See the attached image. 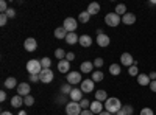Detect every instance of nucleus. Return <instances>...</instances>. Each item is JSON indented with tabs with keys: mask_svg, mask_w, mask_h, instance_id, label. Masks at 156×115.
<instances>
[{
	"mask_svg": "<svg viewBox=\"0 0 156 115\" xmlns=\"http://www.w3.org/2000/svg\"><path fill=\"white\" fill-rule=\"evenodd\" d=\"M105 109L109 112V113H117L120 109H122V103H120V100L119 98H115V96H111L105 101Z\"/></svg>",
	"mask_w": 156,
	"mask_h": 115,
	"instance_id": "f257e3e1",
	"label": "nucleus"
},
{
	"mask_svg": "<svg viewBox=\"0 0 156 115\" xmlns=\"http://www.w3.org/2000/svg\"><path fill=\"white\" fill-rule=\"evenodd\" d=\"M27 72L30 75H39L42 72V66H41V61L37 59H30L27 62Z\"/></svg>",
	"mask_w": 156,
	"mask_h": 115,
	"instance_id": "f03ea898",
	"label": "nucleus"
},
{
	"mask_svg": "<svg viewBox=\"0 0 156 115\" xmlns=\"http://www.w3.org/2000/svg\"><path fill=\"white\" fill-rule=\"evenodd\" d=\"M122 22V17L119 14H115V12H108V14L105 16V23L108 25V27H117V25H120Z\"/></svg>",
	"mask_w": 156,
	"mask_h": 115,
	"instance_id": "7ed1b4c3",
	"label": "nucleus"
},
{
	"mask_svg": "<svg viewBox=\"0 0 156 115\" xmlns=\"http://www.w3.org/2000/svg\"><path fill=\"white\" fill-rule=\"evenodd\" d=\"M81 106L80 103H75V101H70V103L66 104V113L67 115H81Z\"/></svg>",
	"mask_w": 156,
	"mask_h": 115,
	"instance_id": "20e7f679",
	"label": "nucleus"
},
{
	"mask_svg": "<svg viewBox=\"0 0 156 115\" xmlns=\"http://www.w3.org/2000/svg\"><path fill=\"white\" fill-rule=\"evenodd\" d=\"M53 72H51L50 69H42V72L39 73V81L41 83H44V84H47V83H51L53 81Z\"/></svg>",
	"mask_w": 156,
	"mask_h": 115,
	"instance_id": "39448f33",
	"label": "nucleus"
},
{
	"mask_svg": "<svg viewBox=\"0 0 156 115\" xmlns=\"http://www.w3.org/2000/svg\"><path fill=\"white\" fill-rule=\"evenodd\" d=\"M62 27L66 28L67 33H75V30H76V27H78V22H76V19H73V17H67L66 20H64Z\"/></svg>",
	"mask_w": 156,
	"mask_h": 115,
	"instance_id": "423d86ee",
	"label": "nucleus"
},
{
	"mask_svg": "<svg viewBox=\"0 0 156 115\" xmlns=\"http://www.w3.org/2000/svg\"><path fill=\"white\" fill-rule=\"evenodd\" d=\"M66 79L70 86L73 84H81V73L80 72H69L67 76H66Z\"/></svg>",
	"mask_w": 156,
	"mask_h": 115,
	"instance_id": "0eeeda50",
	"label": "nucleus"
},
{
	"mask_svg": "<svg viewBox=\"0 0 156 115\" xmlns=\"http://www.w3.org/2000/svg\"><path fill=\"white\" fill-rule=\"evenodd\" d=\"M120 62H122V66L125 67H131V66H136V61L133 59V56L129 55V53H122L120 55Z\"/></svg>",
	"mask_w": 156,
	"mask_h": 115,
	"instance_id": "6e6552de",
	"label": "nucleus"
},
{
	"mask_svg": "<svg viewBox=\"0 0 156 115\" xmlns=\"http://www.w3.org/2000/svg\"><path fill=\"white\" fill-rule=\"evenodd\" d=\"M30 90H31V87H30L28 83H20L17 86V95H20L23 98L27 96V95H30Z\"/></svg>",
	"mask_w": 156,
	"mask_h": 115,
	"instance_id": "1a4fd4ad",
	"label": "nucleus"
},
{
	"mask_svg": "<svg viewBox=\"0 0 156 115\" xmlns=\"http://www.w3.org/2000/svg\"><path fill=\"white\" fill-rule=\"evenodd\" d=\"M23 48L27 50V52H36L37 42H36L34 37H28V39H25V42H23Z\"/></svg>",
	"mask_w": 156,
	"mask_h": 115,
	"instance_id": "9d476101",
	"label": "nucleus"
},
{
	"mask_svg": "<svg viewBox=\"0 0 156 115\" xmlns=\"http://www.w3.org/2000/svg\"><path fill=\"white\" fill-rule=\"evenodd\" d=\"M94 81L92 79H84V81H81V90L84 92V93H90V92H92L94 90Z\"/></svg>",
	"mask_w": 156,
	"mask_h": 115,
	"instance_id": "9b49d317",
	"label": "nucleus"
},
{
	"mask_svg": "<svg viewBox=\"0 0 156 115\" xmlns=\"http://www.w3.org/2000/svg\"><path fill=\"white\" fill-rule=\"evenodd\" d=\"M103 107H105V106H103V103H100V101H97V100H95V101H92V103H90L89 110L92 112L94 115H95V113L98 115V113H101V112H103Z\"/></svg>",
	"mask_w": 156,
	"mask_h": 115,
	"instance_id": "f8f14e48",
	"label": "nucleus"
},
{
	"mask_svg": "<svg viewBox=\"0 0 156 115\" xmlns=\"http://www.w3.org/2000/svg\"><path fill=\"white\" fill-rule=\"evenodd\" d=\"M70 100L75 101V103H80V101L83 100V90L81 89H72V92H70Z\"/></svg>",
	"mask_w": 156,
	"mask_h": 115,
	"instance_id": "ddd939ff",
	"label": "nucleus"
},
{
	"mask_svg": "<svg viewBox=\"0 0 156 115\" xmlns=\"http://www.w3.org/2000/svg\"><path fill=\"white\" fill-rule=\"evenodd\" d=\"M150 83H151V79H150V76L147 73H139L137 75V84L139 86L147 87V86H150Z\"/></svg>",
	"mask_w": 156,
	"mask_h": 115,
	"instance_id": "4468645a",
	"label": "nucleus"
},
{
	"mask_svg": "<svg viewBox=\"0 0 156 115\" xmlns=\"http://www.w3.org/2000/svg\"><path fill=\"white\" fill-rule=\"evenodd\" d=\"M109 42H111V37L106 36L105 33L100 34V36H97V45H98V47H108Z\"/></svg>",
	"mask_w": 156,
	"mask_h": 115,
	"instance_id": "2eb2a0df",
	"label": "nucleus"
},
{
	"mask_svg": "<svg viewBox=\"0 0 156 115\" xmlns=\"http://www.w3.org/2000/svg\"><path fill=\"white\" fill-rule=\"evenodd\" d=\"M134 22H136V14H133V12H126L125 16H122L123 25H134Z\"/></svg>",
	"mask_w": 156,
	"mask_h": 115,
	"instance_id": "dca6fc26",
	"label": "nucleus"
},
{
	"mask_svg": "<svg viewBox=\"0 0 156 115\" xmlns=\"http://www.w3.org/2000/svg\"><path fill=\"white\" fill-rule=\"evenodd\" d=\"M78 44H80L83 48H84V47H90V45H92V37H90L89 34H83V36H80V41H78Z\"/></svg>",
	"mask_w": 156,
	"mask_h": 115,
	"instance_id": "f3484780",
	"label": "nucleus"
},
{
	"mask_svg": "<svg viewBox=\"0 0 156 115\" xmlns=\"http://www.w3.org/2000/svg\"><path fill=\"white\" fill-rule=\"evenodd\" d=\"M69 69H70V62L67 59H62L58 62V70L61 73H69Z\"/></svg>",
	"mask_w": 156,
	"mask_h": 115,
	"instance_id": "a211bd4d",
	"label": "nucleus"
},
{
	"mask_svg": "<svg viewBox=\"0 0 156 115\" xmlns=\"http://www.w3.org/2000/svg\"><path fill=\"white\" fill-rule=\"evenodd\" d=\"M80 70H81L83 73H92V70H94V62H90V61H84V62L81 64Z\"/></svg>",
	"mask_w": 156,
	"mask_h": 115,
	"instance_id": "6ab92c4d",
	"label": "nucleus"
},
{
	"mask_svg": "<svg viewBox=\"0 0 156 115\" xmlns=\"http://www.w3.org/2000/svg\"><path fill=\"white\" fill-rule=\"evenodd\" d=\"M90 16H95V14H98L100 12V5L97 3V2H92V3H89V6H87V9H86Z\"/></svg>",
	"mask_w": 156,
	"mask_h": 115,
	"instance_id": "aec40b11",
	"label": "nucleus"
},
{
	"mask_svg": "<svg viewBox=\"0 0 156 115\" xmlns=\"http://www.w3.org/2000/svg\"><path fill=\"white\" fill-rule=\"evenodd\" d=\"M133 112H134V109H133V106H129V104H125V106H122V109L117 112L115 115H133Z\"/></svg>",
	"mask_w": 156,
	"mask_h": 115,
	"instance_id": "412c9836",
	"label": "nucleus"
},
{
	"mask_svg": "<svg viewBox=\"0 0 156 115\" xmlns=\"http://www.w3.org/2000/svg\"><path fill=\"white\" fill-rule=\"evenodd\" d=\"M17 81L16 78H12V76H9V78L5 79V89H17Z\"/></svg>",
	"mask_w": 156,
	"mask_h": 115,
	"instance_id": "4be33fe9",
	"label": "nucleus"
},
{
	"mask_svg": "<svg viewBox=\"0 0 156 115\" xmlns=\"http://www.w3.org/2000/svg\"><path fill=\"white\" fill-rule=\"evenodd\" d=\"M67 34L69 33L66 31V28H64V27H59V28L55 30V37H56V39H66Z\"/></svg>",
	"mask_w": 156,
	"mask_h": 115,
	"instance_id": "5701e85b",
	"label": "nucleus"
},
{
	"mask_svg": "<svg viewBox=\"0 0 156 115\" xmlns=\"http://www.w3.org/2000/svg\"><path fill=\"white\" fill-rule=\"evenodd\" d=\"M22 103H23V96H20V95H14L11 98V106L12 107H20Z\"/></svg>",
	"mask_w": 156,
	"mask_h": 115,
	"instance_id": "b1692460",
	"label": "nucleus"
},
{
	"mask_svg": "<svg viewBox=\"0 0 156 115\" xmlns=\"http://www.w3.org/2000/svg\"><path fill=\"white\" fill-rule=\"evenodd\" d=\"M122 72V67H120V64H111L109 66V73L112 76H119Z\"/></svg>",
	"mask_w": 156,
	"mask_h": 115,
	"instance_id": "393cba45",
	"label": "nucleus"
},
{
	"mask_svg": "<svg viewBox=\"0 0 156 115\" xmlns=\"http://www.w3.org/2000/svg\"><path fill=\"white\" fill-rule=\"evenodd\" d=\"M64 41H66L69 45H73V44H76L78 41H80V36H76L75 33H69V34H67V37H66Z\"/></svg>",
	"mask_w": 156,
	"mask_h": 115,
	"instance_id": "a878e982",
	"label": "nucleus"
},
{
	"mask_svg": "<svg viewBox=\"0 0 156 115\" xmlns=\"http://www.w3.org/2000/svg\"><path fill=\"white\" fill-rule=\"evenodd\" d=\"M103 78H105V73L103 72H100V70H95V72H92V79L94 83H100V81H103Z\"/></svg>",
	"mask_w": 156,
	"mask_h": 115,
	"instance_id": "bb28decb",
	"label": "nucleus"
},
{
	"mask_svg": "<svg viewBox=\"0 0 156 115\" xmlns=\"http://www.w3.org/2000/svg\"><path fill=\"white\" fill-rule=\"evenodd\" d=\"M95 100L100 101V103L106 101V100H108V93H106V90H97V92H95Z\"/></svg>",
	"mask_w": 156,
	"mask_h": 115,
	"instance_id": "cd10ccee",
	"label": "nucleus"
},
{
	"mask_svg": "<svg viewBox=\"0 0 156 115\" xmlns=\"http://www.w3.org/2000/svg\"><path fill=\"white\" fill-rule=\"evenodd\" d=\"M115 14H119V16H125L126 14V5H123V3H119L115 6Z\"/></svg>",
	"mask_w": 156,
	"mask_h": 115,
	"instance_id": "c85d7f7f",
	"label": "nucleus"
},
{
	"mask_svg": "<svg viewBox=\"0 0 156 115\" xmlns=\"http://www.w3.org/2000/svg\"><path fill=\"white\" fill-rule=\"evenodd\" d=\"M89 19H90V14H89L87 11L80 12V16H78V20H80L81 23H87V22H89Z\"/></svg>",
	"mask_w": 156,
	"mask_h": 115,
	"instance_id": "c756f323",
	"label": "nucleus"
},
{
	"mask_svg": "<svg viewBox=\"0 0 156 115\" xmlns=\"http://www.w3.org/2000/svg\"><path fill=\"white\" fill-rule=\"evenodd\" d=\"M70 92H72V86H70L69 83H66V84L61 86V93H62V95H70Z\"/></svg>",
	"mask_w": 156,
	"mask_h": 115,
	"instance_id": "7c9ffc66",
	"label": "nucleus"
},
{
	"mask_svg": "<svg viewBox=\"0 0 156 115\" xmlns=\"http://www.w3.org/2000/svg\"><path fill=\"white\" fill-rule=\"evenodd\" d=\"M66 55H67V53L64 52L62 48H56V50H55V56L58 58V61H62V59H66Z\"/></svg>",
	"mask_w": 156,
	"mask_h": 115,
	"instance_id": "2f4dec72",
	"label": "nucleus"
},
{
	"mask_svg": "<svg viewBox=\"0 0 156 115\" xmlns=\"http://www.w3.org/2000/svg\"><path fill=\"white\" fill-rule=\"evenodd\" d=\"M23 104H27V106H33L34 104V98L31 95H27L23 98Z\"/></svg>",
	"mask_w": 156,
	"mask_h": 115,
	"instance_id": "473e14b6",
	"label": "nucleus"
},
{
	"mask_svg": "<svg viewBox=\"0 0 156 115\" xmlns=\"http://www.w3.org/2000/svg\"><path fill=\"white\" fill-rule=\"evenodd\" d=\"M128 73L131 75V76H136L137 78V75H139V69H137V66H131L128 69Z\"/></svg>",
	"mask_w": 156,
	"mask_h": 115,
	"instance_id": "72a5a7b5",
	"label": "nucleus"
},
{
	"mask_svg": "<svg viewBox=\"0 0 156 115\" xmlns=\"http://www.w3.org/2000/svg\"><path fill=\"white\" fill-rule=\"evenodd\" d=\"M50 64H51V61H50L48 58H42V59H41V66H42V69H50Z\"/></svg>",
	"mask_w": 156,
	"mask_h": 115,
	"instance_id": "f704fd0d",
	"label": "nucleus"
},
{
	"mask_svg": "<svg viewBox=\"0 0 156 115\" xmlns=\"http://www.w3.org/2000/svg\"><path fill=\"white\" fill-rule=\"evenodd\" d=\"M139 115H154V112H153V109H150V107H144V109H140Z\"/></svg>",
	"mask_w": 156,
	"mask_h": 115,
	"instance_id": "c9c22d12",
	"label": "nucleus"
},
{
	"mask_svg": "<svg viewBox=\"0 0 156 115\" xmlns=\"http://www.w3.org/2000/svg\"><path fill=\"white\" fill-rule=\"evenodd\" d=\"M92 62H94V66H95L97 69H100V67L103 66V64H105V61H103V58H95V59H94Z\"/></svg>",
	"mask_w": 156,
	"mask_h": 115,
	"instance_id": "e433bc0d",
	"label": "nucleus"
},
{
	"mask_svg": "<svg viewBox=\"0 0 156 115\" xmlns=\"http://www.w3.org/2000/svg\"><path fill=\"white\" fill-rule=\"evenodd\" d=\"M8 19H9V17L5 14V12H0V25H2V27H3V25H6Z\"/></svg>",
	"mask_w": 156,
	"mask_h": 115,
	"instance_id": "4c0bfd02",
	"label": "nucleus"
},
{
	"mask_svg": "<svg viewBox=\"0 0 156 115\" xmlns=\"http://www.w3.org/2000/svg\"><path fill=\"white\" fill-rule=\"evenodd\" d=\"M80 106H81V109H83V110H86V109H89V107H90V103H89L87 100H81V101H80Z\"/></svg>",
	"mask_w": 156,
	"mask_h": 115,
	"instance_id": "58836bf2",
	"label": "nucleus"
},
{
	"mask_svg": "<svg viewBox=\"0 0 156 115\" xmlns=\"http://www.w3.org/2000/svg\"><path fill=\"white\" fill-rule=\"evenodd\" d=\"M56 103H58V104H67V100H66V95H62V93H61V95L58 96V100H56Z\"/></svg>",
	"mask_w": 156,
	"mask_h": 115,
	"instance_id": "ea45409f",
	"label": "nucleus"
},
{
	"mask_svg": "<svg viewBox=\"0 0 156 115\" xmlns=\"http://www.w3.org/2000/svg\"><path fill=\"white\" fill-rule=\"evenodd\" d=\"M9 8H8V3L5 2V0H2V2H0V11L2 12H6Z\"/></svg>",
	"mask_w": 156,
	"mask_h": 115,
	"instance_id": "a19ab883",
	"label": "nucleus"
},
{
	"mask_svg": "<svg viewBox=\"0 0 156 115\" xmlns=\"http://www.w3.org/2000/svg\"><path fill=\"white\" fill-rule=\"evenodd\" d=\"M5 14H6V16H8L9 19H12V17L16 16V9H12V8H9V9H8V11L5 12Z\"/></svg>",
	"mask_w": 156,
	"mask_h": 115,
	"instance_id": "79ce46f5",
	"label": "nucleus"
},
{
	"mask_svg": "<svg viewBox=\"0 0 156 115\" xmlns=\"http://www.w3.org/2000/svg\"><path fill=\"white\" fill-rule=\"evenodd\" d=\"M30 81L31 83H37L39 81V75H30Z\"/></svg>",
	"mask_w": 156,
	"mask_h": 115,
	"instance_id": "37998d69",
	"label": "nucleus"
},
{
	"mask_svg": "<svg viewBox=\"0 0 156 115\" xmlns=\"http://www.w3.org/2000/svg\"><path fill=\"white\" fill-rule=\"evenodd\" d=\"M66 59H67L69 62H72V61L75 59V55H73V53L70 52V53H67V55H66Z\"/></svg>",
	"mask_w": 156,
	"mask_h": 115,
	"instance_id": "c03bdc74",
	"label": "nucleus"
},
{
	"mask_svg": "<svg viewBox=\"0 0 156 115\" xmlns=\"http://www.w3.org/2000/svg\"><path fill=\"white\" fill-rule=\"evenodd\" d=\"M148 87H150V90H151V92H154V93H156V81H151Z\"/></svg>",
	"mask_w": 156,
	"mask_h": 115,
	"instance_id": "a18cd8bd",
	"label": "nucleus"
},
{
	"mask_svg": "<svg viewBox=\"0 0 156 115\" xmlns=\"http://www.w3.org/2000/svg\"><path fill=\"white\" fill-rule=\"evenodd\" d=\"M5 100H6V92H5V90H2V92H0V101L3 103Z\"/></svg>",
	"mask_w": 156,
	"mask_h": 115,
	"instance_id": "49530a36",
	"label": "nucleus"
},
{
	"mask_svg": "<svg viewBox=\"0 0 156 115\" xmlns=\"http://www.w3.org/2000/svg\"><path fill=\"white\" fill-rule=\"evenodd\" d=\"M148 76H150V79H151V81H156V72H154V70H153V72H150V73H148Z\"/></svg>",
	"mask_w": 156,
	"mask_h": 115,
	"instance_id": "de8ad7c7",
	"label": "nucleus"
},
{
	"mask_svg": "<svg viewBox=\"0 0 156 115\" xmlns=\"http://www.w3.org/2000/svg\"><path fill=\"white\" fill-rule=\"evenodd\" d=\"M81 115H94V113L90 112L89 109H86V110H81Z\"/></svg>",
	"mask_w": 156,
	"mask_h": 115,
	"instance_id": "09e8293b",
	"label": "nucleus"
},
{
	"mask_svg": "<svg viewBox=\"0 0 156 115\" xmlns=\"http://www.w3.org/2000/svg\"><path fill=\"white\" fill-rule=\"evenodd\" d=\"M147 5H148V6H154V5H156V0H151V2H148Z\"/></svg>",
	"mask_w": 156,
	"mask_h": 115,
	"instance_id": "8fccbe9b",
	"label": "nucleus"
},
{
	"mask_svg": "<svg viewBox=\"0 0 156 115\" xmlns=\"http://www.w3.org/2000/svg\"><path fill=\"white\" fill-rule=\"evenodd\" d=\"M0 115H12V113H11L9 110H3V112H2V113H0Z\"/></svg>",
	"mask_w": 156,
	"mask_h": 115,
	"instance_id": "3c124183",
	"label": "nucleus"
},
{
	"mask_svg": "<svg viewBox=\"0 0 156 115\" xmlns=\"http://www.w3.org/2000/svg\"><path fill=\"white\" fill-rule=\"evenodd\" d=\"M100 34H103V30L101 28H97V36H100Z\"/></svg>",
	"mask_w": 156,
	"mask_h": 115,
	"instance_id": "603ef678",
	"label": "nucleus"
},
{
	"mask_svg": "<svg viewBox=\"0 0 156 115\" xmlns=\"http://www.w3.org/2000/svg\"><path fill=\"white\" fill-rule=\"evenodd\" d=\"M98 115H112V113H109L108 110H105V112H101V113H98Z\"/></svg>",
	"mask_w": 156,
	"mask_h": 115,
	"instance_id": "864d4df0",
	"label": "nucleus"
},
{
	"mask_svg": "<svg viewBox=\"0 0 156 115\" xmlns=\"http://www.w3.org/2000/svg\"><path fill=\"white\" fill-rule=\"evenodd\" d=\"M19 115H27V112H25V110H20V112H19Z\"/></svg>",
	"mask_w": 156,
	"mask_h": 115,
	"instance_id": "5fc2aeb1",
	"label": "nucleus"
}]
</instances>
